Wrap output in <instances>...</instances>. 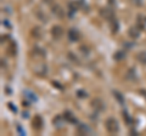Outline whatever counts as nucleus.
Instances as JSON below:
<instances>
[{
    "label": "nucleus",
    "instance_id": "1",
    "mask_svg": "<svg viewBox=\"0 0 146 136\" xmlns=\"http://www.w3.org/2000/svg\"><path fill=\"white\" fill-rule=\"evenodd\" d=\"M106 129L108 133L111 134H116L118 129H119V126H118V123L116 119H113V118H108V119L106 120Z\"/></svg>",
    "mask_w": 146,
    "mask_h": 136
},
{
    "label": "nucleus",
    "instance_id": "2",
    "mask_svg": "<svg viewBox=\"0 0 146 136\" xmlns=\"http://www.w3.org/2000/svg\"><path fill=\"white\" fill-rule=\"evenodd\" d=\"M42 125H43L42 117H39V116L34 117V119H33V128L36 129V130H40V129H42Z\"/></svg>",
    "mask_w": 146,
    "mask_h": 136
},
{
    "label": "nucleus",
    "instance_id": "3",
    "mask_svg": "<svg viewBox=\"0 0 146 136\" xmlns=\"http://www.w3.org/2000/svg\"><path fill=\"white\" fill-rule=\"evenodd\" d=\"M51 33H52V35H54V38L60 39L61 35H62V28H61V27H58V26H55V27H52Z\"/></svg>",
    "mask_w": 146,
    "mask_h": 136
},
{
    "label": "nucleus",
    "instance_id": "4",
    "mask_svg": "<svg viewBox=\"0 0 146 136\" xmlns=\"http://www.w3.org/2000/svg\"><path fill=\"white\" fill-rule=\"evenodd\" d=\"M79 37H80V34H79V32L77 30L76 28H73V29L70 30V39L71 40H73V42H77V40L79 39Z\"/></svg>",
    "mask_w": 146,
    "mask_h": 136
},
{
    "label": "nucleus",
    "instance_id": "5",
    "mask_svg": "<svg viewBox=\"0 0 146 136\" xmlns=\"http://www.w3.org/2000/svg\"><path fill=\"white\" fill-rule=\"evenodd\" d=\"M63 118H65V119H67L68 121H71V123H74V121H76V118L73 117L70 112H66L65 116H63Z\"/></svg>",
    "mask_w": 146,
    "mask_h": 136
},
{
    "label": "nucleus",
    "instance_id": "6",
    "mask_svg": "<svg viewBox=\"0 0 146 136\" xmlns=\"http://www.w3.org/2000/svg\"><path fill=\"white\" fill-rule=\"evenodd\" d=\"M52 11H55V13H56L57 16H60V17H61V16H63V12H62V10H61V9L58 7V6H56V7H55Z\"/></svg>",
    "mask_w": 146,
    "mask_h": 136
},
{
    "label": "nucleus",
    "instance_id": "7",
    "mask_svg": "<svg viewBox=\"0 0 146 136\" xmlns=\"http://www.w3.org/2000/svg\"><path fill=\"white\" fill-rule=\"evenodd\" d=\"M129 34L131 35V37H138V35H139V30H135V28H131L130 30H129Z\"/></svg>",
    "mask_w": 146,
    "mask_h": 136
},
{
    "label": "nucleus",
    "instance_id": "8",
    "mask_svg": "<svg viewBox=\"0 0 146 136\" xmlns=\"http://www.w3.org/2000/svg\"><path fill=\"white\" fill-rule=\"evenodd\" d=\"M139 61H143L144 63H146V53H140L139 55Z\"/></svg>",
    "mask_w": 146,
    "mask_h": 136
},
{
    "label": "nucleus",
    "instance_id": "9",
    "mask_svg": "<svg viewBox=\"0 0 146 136\" xmlns=\"http://www.w3.org/2000/svg\"><path fill=\"white\" fill-rule=\"evenodd\" d=\"M33 34H35L36 37L39 38V28H38V27H35V28H34V30H33Z\"/></svg>",
    "mask_w": 146,
    "mask_h": 136
}]
</instances>
